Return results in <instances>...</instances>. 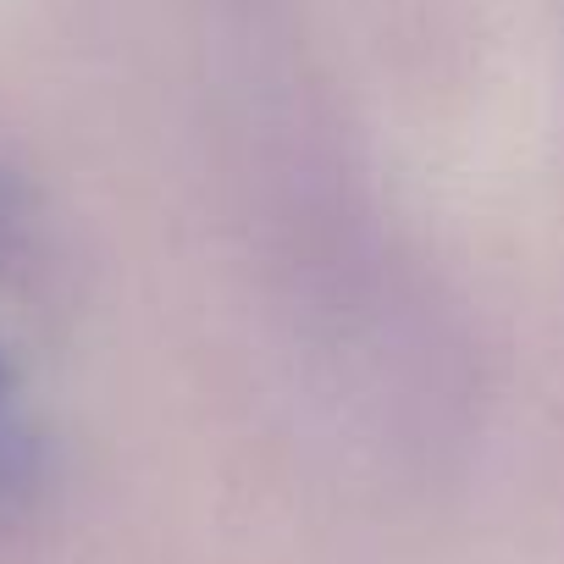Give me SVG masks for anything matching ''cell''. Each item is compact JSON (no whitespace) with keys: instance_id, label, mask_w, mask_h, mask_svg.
I'll list each match as a JSON object with an SVG mask.
<instances>
[{"instance_id":"obj_1","label":"cell","mask_w":564,"mask_h":564,"mask_svg":"<svg viewBox=\"0 0 564 564\" xmlns=\"http://www.w3.org/2000/svg\"><path fill=\"white\" fill-rule=\"evenodd\" d=\"M0 415H7V360H0Z\"/></svg>"}]
</instances>
